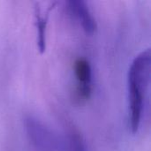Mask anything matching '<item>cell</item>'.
I'll use <instances>...</instances> for the list:
<instances>
[{
	"mask_svg": "<svg viewBox=\"0 0 151 151\" xmlns=\"http://www.w3.org/2000/svg\"><path fill=\"white\" fill-rule=\"evenodd\" d=\"M150 73L151 52L150 49H147L134 58L127 74L129 124L133 134L138 132L141 125Z\"/></svg>",
	"mask_w": 151,
	"mask_h": 151,
	"instance_id": "1",
	"label": "cell"
},
{
	"mask_svg": "<svg viewBox=\"0 0 151 151\" xmlns=\"http://www.w3.org/2000/svg\"><path fill=\"white\" fill-rule=\"evenodd\" d=\"M27 136L37 151H65V139L59 137L40 119L28 116L25 119Z\"/></svg>",
	"mask_w": 151,
	"mask_h": 151,
	"instance_id": "2",
	"label": "cell"
},
{
	"mask_svg": "<svg viewBox=\"0 0 151 151\" xmlns=\"http://www.w3.org/2000/svg\"><path fill=\"white\" fill-rule=\"evenodd\" d=\"M73 73L77 81L76 86V99L79 102L88 101L92 95V68L88 59L79 58L74 61Z\"/></svg>",
	"mask_w": 151,
	"mask_h": 151,
	"instance_id": "3",
	"label": "cell"
},
{
	"mask_svg": "<svg viewBox=\"0 0 151 151\" xmlns=\"http://www.w3.org/2000/svg\"><path fill=\"white\" fill-rule=\"evenodd\" d=\"M67 4L71 13L79 20L83 30L87 34H94L96 30V22L86 2L82 0H71Z\"/></svg>",
	"mask_w": 151,
	"mask_h": 151,
	"instance_id": "4",
	"label": "cell"
},
{
	"mask_svg": "<svg viewBox=\"0 0 151 151\" xmlns=\"http://www.w3.org/2000/svg\"><path fill=\"white\" fill-rule=\"evenodd\" d=\"M65 143L66 151H88L82 134L73 126L68 127Z\"/></svg>",
	"mask_w": 151,
	"mask_h": 151,
	"instance_id": "5",
	"label": "cell"
},
{
	"mask_svg": "<svg viewBox=\"0 0 151 151\" xmlns=\"http://www.w3.org/2000/svg\"><path fill=\"white\" fill-rule=\"evenodd\" d=\"M49 12L45 16L42 15L40 10L36 7L35 12V26L37 31V48L41 53H43L46 50V30L49 19Z\"/></svg>",
	"mask_w": 151,
	"mask_h": 151,
	"instance_id": "6",
	"label": "cell"
}]
</instances>
